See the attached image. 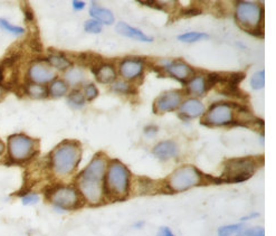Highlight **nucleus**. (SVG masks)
<instances>
[{
  "label": "nucleus",
  "instance_id": "obj_1",
  "mask_svg": "<svg viewBox=\"0 0 276 236\" xmlns=\"http://www.w3.org/2000/svg\"><path fill=\"white\" fill-rule=\"evenodd\" d=\"M107 163L106 157L102 153H97L76 178V186L80 195L91 205H98L105 197L104 179Z\"/></svg>",
  "mask_w": 276,
  "mask_h": 236
},
{
  "label": "nucleus",
  "instance_id": "obj_2",
  "mask_svg": "<svg viewBox=\"0 0 276 236\" xmlns=\"http://www.w3.org/2000/svg\"><path fill=\"white\" fill-rule=\"evenodd\" d=\"M82 158L80 142L67 140L58 144L49 156V167L57 177H67L73 174Z\"/></svg>",
  "mask_w": 276,
  "mask_h": 236
},
{
  "label": "nucleus",
  "instance_id": "obj_3",
  "mask_svg": "<svg viewBox=\"0 0 276 236\" xmlns=\"http://www.w3.org/2000/svg\"><path fill=\"white\" fill-rule=\"evenodd\" d=\"M131 174L128 168L119 160H111L107 163L104 194L112 201H123L129 195Z\"/></svg>",
  "mask_w": 276,
  "mask_h": 236
},
{
  "label": "nucleus",
  "instance_id": "obj_4",
  "mask_svg": "<svg viewBox=\"0 0 276 236\" xmlns=\"http://www.w3.org/2000/svg\"><path fill=\"white\" fill-rule=\"evenodd\" d=\"M260 166V161L253 157L229 159L225 162L220 180L228 184L243 183L252 178Z\"/></svg>",
  "mask_w": 276,
  "mask_h": 236
},
{
  "label": "nucleus",
  "instance_id": "obj_5",
  "mask_svg": "<svg viewBox=\"0 0 276 236\" xmlns=\"http://www.w3.org/2000/svg\"><path fill=\"white\" fill-rule=\"evenodd\" d=\"M169 193H180L196 186L206 185L205 175L196 167L185 165L179 167L165 181Z\"/></svg>",
  "mask_w": 276,
  "mask_h": 236
},
{
  "label": "nucleus",
  "instance_id": "obj_6",
  "mask_svg": "<svg viewBox=\"0 0 276 236\" xmlns=\"http://www.w3.org/2000/svg\"><path fill=\"white\" fill-rule=\"evenodd\" d=\"M8 159L12 163L30 160L38 152V141L25 134H12L8 138Z\"/></svg>",
  "mask_w": 276,
  "mask_h": 236
},
{
  "label": "nucleus",
  "instance_id": "obj_7",
  "mask_svg": "<svg viewBox=\"0 0 276 236\" xmlns=\"http://www.w3.org/2000/svg\"><path fill=\"white\" fill-rule=\"evenodd\" d=\"M45 195L53 206L61 212L76 210L82 205V196L79 190L72 186L55 185L49 188Z\"/></svg>",
  "mask_w": 276,
  "mask_h": 236
},
{
  "label": "nucleus",
  "instance_id": "obj_8",
  "mask_svg": "<svg viewBox=\"0 0 276 236\" xmlns=\"http://www.w3.org/2000/svg\"><path fill=\"white\" fill-rule=\"evenodd\" d=\"M235 19L242 29L250 34L261 27V21L263 20V8L255 2L239 1L235 11Z\"/></svg>",
  "mask_w": 276,
  "mask_h": 236
},
{
  "label": "nucleus",
  "instance_id": "obj_9",
  "mask_svg": "<svg viewBox=\"0 0 276 236\" xmlns=\"http://www.w3.org/2000/svg\"><path fill=\"white\" fill-rule=\"evenodd\" d=\"M234 104L229 102L214 103L201 119V124L206 126L232 125L234 122Z\"/></svg>",
  "mask_w": 276,
  "mask_h": 236
},
{
  "label": "nucleus",
  "instance_id": "obj_10",
  "mask_svg": "<svg viewBox=\"0 0 276 236\" xmlns=\"http://www.w3.org/2000/svg\"><path fill=\"white\" fill-rule=\"evenodd\" d=\"M161 64L164 65V69L167 73L170 74L173 78L178 80L180 83L184 85H187L190 81H191L196 72L191 66L185 64L184 62L180 61H162Z\"/></svg>",
  "mask_w": 276,
  "mask_h": 236
},
{
  "label": "nucleus",
  "instance_id": "obj_11",
  "mask_svg": "<svg viewBox=\"0 0 276 236\" xmlns=\"http://www.w3.org/2000/svg\"><path fill=\"white\" fill-rule=\"evenodd\" d=\"M28 76L31 83L43 85L45 83H49L56 78L55 71L48 64L46 60L37 61L30 65L28 71Z\"/></svg>",
  "mask_w": 276,
  "mask_h": 236
},
{
  "label": "nucleus",
  "instance_id": "obj_12",
  "mask_svg": "<svg viewBox=\"0 0 276 236\" xmlns=\"http://www.w3.org/2000/svg\"><path fill=\"white\" fill-rule=\"evenodd\" d=\"M182 97V92L177 90L169 91V92L161 94L159 98H157L155 103H153V113L161 115V113L165 112L175 111L176 109L180 107Z\"/></svg>",
  "mask_w": 276,
  "mask_h": 236
},
{
  "label": "nucleus",
  "instance_id": "obj_13",
  "mask_svg": "<svg viewBox=\"0 0 276 236\" xmlns=\"http://www.w3.org/2000/svg\"><path fill=\"white\" fill-rule=\"evenodd\" d=\"M119 71L125 80H135L143 73V62L140 58H125L121 62Z\"/></svg>",
  "mask_w": 276,
  "mask_h": 236
},
{
  "label": "nucleus",
  "instance_id": "obj_14",
  "mask_svg": "<svg viewBox=\"0 0 276 236\" xmlns=\"http://www.w3.org/2000/svg\"><path fill=\"white\" fill-rule=\"evenodd\" d=\"M205 113V106L197 99H189L180 106L179 117L184 119H192L202 116Z\"/></svg>",
  "mask_w": 276,
  "mask_h": 236
},
{
  "label": "nucleus",
  "instance_id": "obj_15",
  "mask_svg": "<svg viewBox=\"0 0 276 236\" xmlns=\"http://www.w3.org/2000/svg\"><path fill=\"white\" fill-rule=\"evenodd\" d=\"M153 155L162 161L169 160V159L178 156V146L171 140L159 142L153 148Z\"/></svg>",
  "mask_w": 276,
  "mask_h": 236
},
{
  "label": "nucleus",
  "instance_id": "obj_16",
  "mask_svg": "<svg viewBox=\"0 0 276 236\" xmlns=\"http://www.w3.org/2000/svg\"><path fill=\"white\" fill-rule=\"evenodd\" d=\"M115 29L120 35L126 36V37H129V38L140 40V42H146V43L153 42L152 37H149V36L142 33L141 30L134 28V27H131L128 24H125V22H122V21L119 22V24L116 25Z\"/></svg>",
  "mask_w": 276,
  "mask_h": 236
},
{
  "label": "nucleus",
  "instance_id": "obj_17",
  "mask_svg": "<svg viewBox=\"0 0 276 236\" xmlns=\"http://www.w3.org/2000/svg\"><path fill=\"white\" fill-rule=\"evenodd\" d=\"M90 13H91V16L95 20L101 22V24L111 25L115 20L114 15H113L112 11L108 10V9L98 7L95 3H93V6L90 9Z\"/></svg>",
  "mask_w": 276,
  "mask_h": 236
},
{
  "label": "nucleus",
  "instance_id": "obj_18",
  "mask_svg": "<svg viewBox=\"0 0 276 236\" xmlns=\"http://www.w3.org/2000/svg\"><path fill=\"white\" fill-rule=\"evenodd\" d=\"M95 76H96V80L99 82V83L111 84L116 79V72L112 65L103 64L101 67H99Z\"/></svg>",
  "mask_w": 276,
  "mask_h": 236
},
{
  "label": "nucleus",
  "instance_id": "obj_19",
  "mask_svg": "<svg viewBox=\"0 0 276 236\" xmlns=\"http://www.w3.org/2000/svg\"><path fill=\"white\" fill-rule=\"evenodd\" d=\"M220 85L221 86L217 91H218V93L225 95V97L241 99V100L248 99V95L245 92H243L238 86H230L227 84H220Z\"/></svg>",
  "mask_w": 276,
  "mask_h": 236
},
{
  "label": "nucleus",
  "instance_id": "obj_20",
  "mask_svg": "<svg viewBox=\"0 0 276 236\" xmlns=\"http://www.w3.org/2000/svg\"><path fill=\"white\" fill-rule=\"evenodd\" d=\"M46 62L52 67H55L58 70H66L69 69L70 66H72V62L70 60H67L65 55H63L61 53H55L53 55L49 56Z\"/></svg>",
  "mask_w": 276,
  "mask_h": 236
},
{
  "label": "nucleus",
  "instance_id": "obj_21",
  "mask_svg": "<svg viewBox=\"0 0 276 236\" xmlns=\"http://www.w3.org/2000/svg\"><path fill=\"white\" fill-rule=\"evenodd\" d=\"M26 93L33 99H44L48 95V90L44 85L28 83L26 86Z\"/></svg>",
  "mask_w": 276,
  "mask_h": 236
},
{
  "label": "nucleus",
  "instance_id": "obj_22",
  "mask_svg": "<svg viewBox=\"0 0 276 236\" xmlns=\"http://www.w3.org/2000/svg\"><path fill=\"white\" fill-rule=\"evenodd\" d=\"M189 93H193L197 95H202L206 92L205 89V78L203 76H194V78L187 84Z\"/></svg>",
  "mask_w": 276,
  "mask_h": 236
},
{
  "label": "nucleus",
  "instance_id": "obj_23",
  "mask_svg": "<svg viewBox=\"0 0 276 236\" xmlns=\"http://www.w3.org/2000/svg\"><path fill=\"white\" fill-rule=\"evenodd\" d=\"M69 91V85L66 84V82L62 80H56L49 86L48 92L54 98H61L63 95H65Z\"/></svg>",
  "mask_w": 276,
  "mask_h": 236
},
{
  "label": "nucleus",
  "instance_id": "obj_24",
  "mask_svg": "<svg viewBox=\"0 0 276 236\" xmlns=\"http://www.w3.org/2000/svg\"><path fill=\"white\" fill-rule=\"evenodd\" d=\"M225 80H226V76L223 73H215V72H212V73H208L205 79L206 92L214 88V86H216L217 84H223Z\"/></svg>",
  "mask_w": 276,
  "mask_h": 236
},
{
  "label": "nucleus",
  "instance_id": "obj_25",
  "mask_svg": "<svg viewBox=\"0 0 276 236\" xmlns=\"http://www.w3.org/2000/svg\"><path fill=\"white\" fill-rule=\"evenodd\" d=\"M243 224L221 226L218 230V236H239L243 232Z\"/></svg>",
  "mask_w": 276,
  "mask_h": 236
},
{
  "label": "nucleus",
  "instance_id": "obj_26",
  "mask_svg": "<svg viewBox=\"0 0 276 236\" xmlns=\"http://www.w3.org/2000/svg\"><path fill=\"white\" fill-rule=\"evenodd\" d=\"M83 79H84L83 71L81 69H78V67L71 69L65 73V80L72 85H78L83 81Z\"/></svg>",
  "mask_w": 276,
  "mask_h": 236
},
{
  "label": "nucleus",
  "instance_id": "obj_27",
  "mask_svg": "<svg viewBox=\"0 0 276 236\" xmlns=\"http://www.w3.org/2000/svg\"><path fill=\"white\" fill-rule=\"evenodd\" d=\"M84 94L81 92L80 90L72 91L71 94L69 95V99H67V103H69L72 108H82L84 106Z\"/></svg>",
  "mask_w": 276,
  "mask_h": 236
},
{
  "label": "nucleus",
  "instance_id": "obj_28",
  "mask_svg": "<svg viewBox=\"0 0 276 236\" xmlns=\"http://www.w3.org/2000/svg\"><path fill=\"white\" fill-rule=\"evenodd\" d=\"M209 36L205 33H197V31H191V33H185L178 36V39L184 43H194L201 39H207Z\"/></svg>",
  "mask_w": 276,
  "mask_h": 236
},
{
  "label": "nucleus",
  "instance_id": "obj_29",
  "mask_svg": "<svg viewBox=\"0 0 276 236\" xmlns=\"http://www.w3.org/2000/svg\"><path fill=\"white\" fill-rule=\"evenodd\" d=\"M226 80L223 84H227L230 86H238L239 83L245 79V73L243 72H234V73H225Z\"/></svg>",
  "mask_w": 276,
  "mask_h": 236
},
{
  "label": "nucleus",
  "instance_id": "obj_30",
  "mask_svg": "<svg viewBox=\"0 0 276 236\" xmlns=\"http://www.w3.org/2000/svg\"><path fill=\"white\" fill-rule=\"evenodd\" d=\"M252 88L254 90H261L265 85V71H260L252 76L251 80Z\"/></svg>",
  "mask_w": 276,
  "mask_h": 236
},
{
  "label": "nucleus",
  "instance_id": "obj_31",
  "mask_svg": "<svg viewBox=\"0 0 276 236\" xmlns=\"http://www.w3.org/2000/svg\"><path fill=\"white\" fill-rule=\"evenodd\" d=\"M0 27L3 28L8 33H10L15 36H20L25 33V29L21 28V27L13 26L10 22H8L6 19H0Z\"/></svg>",
  "mask_w": 276,
  "mask_h": 236
},
{
  "label": "nucleus",
  "instance_id": "obj_32",
  "mask_svg": "<svg viewBox=\"0 0 276 236\" xmlns=\"http://www.w3.org/2000/svg\"><path fill=\"white\" fill-rule=\"evenodd\" d=\"M84 29L87 33L99 34L102 31V24L95 19H90V20L85 21Z\"/></svg>",
  "mask_w": 276,
  "mask_h": 236
},
{
  "label": "nucleus",
  "instance_id": "obj_33",
  "mask_svg": "<svg viewBox=\"0 0 276 236\" xmlns=\"http://www.w3.org/2000/svg\"><path fill=\"white\" fill-rule=\"evenodd\" d=\"M113 91H115V92H119V93H123V94H134L135 93V90L131 86L129 83H126V82H117L114 85L112 86Z\"/></svg>",
  "mask_w": 276,
  "mask_h": 236
},
{
  "label": "nucleus",
  "instance_id": "obj_34",
  "mask_svg": "<svg viewBox=\"0 0 276 236\" xmlns=\"http://www.w3.org/2000/svg\"><path fill=\"white\" fill-rule=\"evenodd\" d=\"M39 196L35 193H27L21 196V203L24 206H31L36 205L39 202Z\"/></svg>",
  "mask_w": 276,
  "mask_h": 236
},
{
  "label": "nucleus",
  "instance_id": "obj_35",
  "mask_svg": "<svg viewBox=\"0 0 276 236\" xmlns=\"http://www.w3.org/2000/svg\"><path fill=\"white\" fill-rule=\"evenodd\" d=\"M202 10L200 8L198 7H188V8H184L180 10V16L183 17H194V16H199L201 15Z\"/></svg>",
  "mask_w": 276,
  "mask_h": 236
},
{
  "label": "nucleus",
  "instance_id": "obj_36",
  "mask_svg": "<svg viewBox=\"0 0 276 236\" xmlns=\"http://www.w3.org/2000/svg\"><path fill=\"white\" fill-rule=\"evenodd\" d=\"M239 236H265V231L263 228H253L248 230H243V232Z\"/></svg>",
  "mask_w": 276,
  "mask_h": 236
},
{
  "label": "nucleus",
  "instance_id": "obj_37",
  "mask_svg": "<svg viewBox=\"0 0 276 236\" xmlns=\"http://www.w3.org/2000/svg\"><path fill=\"white\" fill-rule=\"evenodd\" d=\"M140 4H143V6H148L150 8H155L158 9V10H167V6L165 2H159V1H151V0H146V1H141V0H139L138 1Z\"/></svg>",
  "mask_w": 276,
  "mask_h": 236
},
{
  "label": "nucleus",
  "instance_id": "obj_38",
  "mask_svg": "<svg viewBox=\"0 0 276 236\" xmlns=\"http://www.w3.org/2000/svg\"><path fill=\"white\" fill-rule=\"evenodd\" d=\"M97 95H98V91L94 84H90L85 88L84 98H87L89 101H92V100H94L95 98H97Z\"/></svg>",
  "mask_w": 276,
  "mask_h": 236
},
{
  "label": "nucleus",
  "instance_id": "obj_39",
  "mask_svg": "<svg viewBox=\"0 0 276 236\" xmlns=\"http://www.w3.org/2000/svg\"><path fill=\"white\" fill-rule=\"evenodd\" d=\"M22 11H24V15L27 21H33L34 20V11L31 10V8L26 4V6L22 7Z\"/></svg>",
  "mask_w": 276,
  "mask_h": 236
},
{
  "label": "nucleus",
  "instance_id": "obj_40",
  "mask_svg": "<svg viewBox=\"0 0 276 236\" xmlns=\"http://www.w3.org/2000/svg\"><path fill=\"white\" fill-rule=\"evenodd\" d=\"M158 132V128L156 125H148L144 128V134L147 135V137H153V135H156Z\"/></svg>",
  "mask_w": 276,
  "mask_h": 236
},
{
  "label": "nucleus",
  "instance_id": "obj_41",
  "mask_svg": "<svg viewBox=\"0 0 276 236\" xmlns=\"http://www.w3.org/2000/svg\"><path fill=\"white\" fill-rule=\"evenodd\" d=\"M157 236H175L174 233L168 228H161L158 232Z\"/></svg>",
  "mask_w": 276,
  "mask_h": 236
},
{
  "label": "nucleus",
  "instance_id": "obj_42",
  "mask_svg": "<svg viewBox=\"0 0 276 236\" xmlns=\"http://www.w3.org/2000/svg\"><path fill=\"white\" fill-rule=\"evenodd\" d=\"M72 4H73V8L75 9V10H82V9L85 7V2L83 1H73L72 2Z\"/></svg>",
  "mask_w": 276,
  "mask_h": 236
},
{
  "label": "nucleus",
  "instance_id": "obj_43",
  "mask_svg": "<svg viewBox=\"0 0 276 236\" xmlns=\"http://www.w3.org/2000/svg\"><path fill=\"white\" fill-rule=\"evenodd\" d=\"M260 214H257V213H255V214H252V215H248L246 217H243L242 221H247V220H251V219H255V217H259Z\"/></svg>",
  "mask_w": 276,
  "mask_h": 236
},
{
  "label": "nucleus",
  "instance_id": "obj_44",
  "mask_svg": "<svg viewBox=\"0 0 276 236\" xmlns=\"http://www.w3.org/2000/svg\"><path fill=\"white\" fill-rule=\"evenodd\" d=\"M4 149H6V148H4V144H3L1 140H0V156H1L2 153L4 152Z\"/></svg>",
  "mask_w": 276,
  "mask_h": 236
},
{
  "label": "nucleus",
  "instance_id": "obj_45",
  "mask_svg": "<svg viewBox=\"0 0 276 236\" xmlns=\"http://www.w3.org/2000/svg\"><path fill=\"white\" fill-rule=\"evenodd\" d=\"M2 95H3V91H2V88H0V100L2 99Z\"/></svg>",
  "mask_w": 276,
  "mask_h": 236
}]
</instances>
